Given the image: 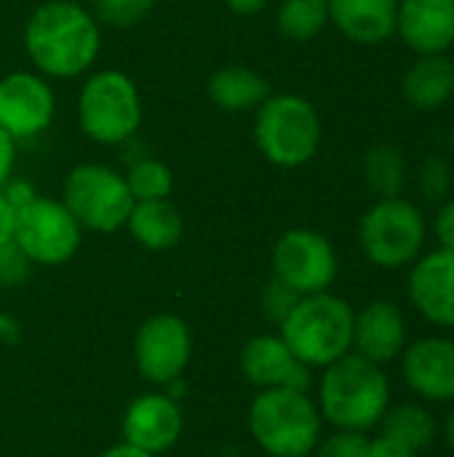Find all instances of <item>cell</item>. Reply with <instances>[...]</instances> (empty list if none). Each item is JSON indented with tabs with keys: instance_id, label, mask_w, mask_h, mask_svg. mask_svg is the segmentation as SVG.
<instances>
[{
	"instance_id": "9c48e42d",
	"label": "cell",
	"mask_w": 454,
	"mask_h": 457,
	"mask_svg": "<svg viewBox=\"0 0 454 457\" xmlns=\"http://www.w3.org/2000/svg\"><path fill=\"white\" fill-rule=\"evenodd\" d=\"M83 228L62 204V198L37 195L16 212L13 244L32 265H64L80 249Z\"/></svg>"
},
{
	"instance_id": "f1b7e54d",
	"label": "cell",
	"mask_w": 454,
	"mask_h": 457,
	"mask_svg": "<svg viewBox=\"0 0 454 457\" xmlns=\"http://www.w3.org/2000/svg\"><path fill=\"white\" fill-rule=\"evenodd\" d=\"M316 457H369V436L361 431H337L316 445Z\"/></svg>"
},
{
	"instance_id": "f35d334b",
	"label": "cell",
	"mask_w": 454,
	"mask_h": 457,
	"mask_svg": "<svg viewBox=\"0 0 454 457\" xmlns=\"http://www.w3.org/2000/svg\"><path fill=\"white\" fill-rule=\"evenodd\" d=\"M444 439H447V445L454 450V410L447 415V420H444Z\"/></svg>"
},
{
	"instance_id": "2e32d148",
	"label": "cell",
	"mask_w": 454,
	"mask_h": 457,
	"mask_svg": "<svg viewBox=\"0 0 454 457\" xmlns=\"http://www.w3.org/2000/svg\"><path fill=\"white\" fill-rule=\"evenodd\" d=\"M179 434H182V410L171 396L144 394L134 399L123 415V442L147 455L171 450Z\"/></svg>"
},
{
	"instance_id": "e575fe53",
	"label": "cell",
	"mask_w": 454,
	"mask_h": 457,
	"mask_svg": "<svg viewBox=\"0 0 454 457\" xmlns=\"http://www.w3.org/2000/svg\"><path fill=\"white\" fill-rule=\"evenodd\" d=\"M13 166H16V142L0 129V187L13 174Z\"/></svg>"
},
{
	"instance_id": "6da1fadb",
	"label": "cell",
	"mask_w": 454,
	"mask_h": 457,
	"mask_svg": "<svg viewBox=\"0 0 454 457\" xmlns=\"http://www.w3.org/2000/svg\"><path fill=\"white\" fill-rule=\"evenodd\" d=\"M21 43L35 72L70 80L94 67L102 51V24L78 0H45L24 21Z\"/></svg>"
},
{
	"instance_id": "5bb4252c",
	"label": "cell",
	"mask_w": 454,
	"mask_h": 457,
	"mask_svg": "<svg viewBox=\"0 0 454 457\" xmlns=\"http://www.w3.org/2000/svg\"><path fill=\"white\" fill-rule=\"evenodd\" d=\"M407 295L412 308L436 329H454V252H423L409 265Z\"/></svg>"
},
{
	"instance_id": "8d00e7d4",
	"label": "cell",
	"mask_w": 454,
	"mask_h": 457,
	"mask_svg": "<svg viewBox=\"0 0 454 457\" xmlns=\"http://www.w3.org/2000/svg\"><path fill=\"white\" fill-rule=\"evenodd\" d=\"M235 16H254L270 5V0H222Z\"/></svg>"
},
{
	"instance_id": "277c9868",
	"label": "cell",
	"mask_w": 454,
	"mask_h": 457,
	"mask_svg": "<svg viewBox=\"0 0 454 457\" xmlns=\"http://www.w3.org/2000/svg\"><path fill=\"white\" fill-rule=\"evenodd\" d=\"M324 139V123L316 104L300 94H270L254 110V145L276 169H300L310 163Z\"/></svg>"
},
{
	"instance_id": "ffe728a7",
	"label": "cell",
	"mask_w": 454,
	"mask_h": 457,
	"mask_svg": "<svg viewBox=\"0 0 454 457\" xmlns=\"http://www.w3.org/2000/svg\"><path fill=\"white\" fill-rule=\"evenodd\" d=\"M401 94L417 112L442 110L454 99V59L447 54L417 56L401 78Z\"/></svg>"
},
{
	"instance_id": "836d02e7",
	"label": "cell",
	"mask_w": 454,
	"mask_h": 457,
	"mask_svg": "<svg viewBox=\"0 0 454 457\" xmlns=\"http://www.w3.org/2000/svg\"><path fill=\"white\" fill-rule=\"evenodd\" d=\"M0 193L5 195V201L19 212L21 206H27L29 201H35L37 198V190L32 187V182H27V179H13V177H8V182L0 187Z\"/></svg>"
},
{
	"instance_id": "3957f363",
	"label": "cell",
	"mask_w": 454,
	"mask_h": 457,
	"mask_svg": "<svg viewBox=\"0 0 454 457\" xmlns=\"http://www.w3.org/2000/svg\"><path fill=\"white\" fill-rule=\"evenodd\" d=\"M356 311L332 292L300 297L286 313L281 340L310 370H324L353 351Z\"/></svg>"
},
{
	"instance_id": "cb8c5ba5",
	"label": "cell",
	"mask_w": 454,
	"mask_h": 457,
	"mask_svg": "<svg viewBox=\"0 0 454 457\" xmlns=\"http://www.w3.org/2000/svg\"><path fill=\"white\" fill-rule=\"evenodd\" d=\"M364 182L375 198H396L404 193L409 179V166L404 153L396 145L380 142L367 150L361 163Z\"/></svg>"
},
{
	"instance_id": "5b68a950",
	"label": "cell",
	"mask_w": 454,
	"mask_h": 457,
	"mask_svg": "<svg viewBox=\"0 0 454 457\" xmlns=\"http://www.w3.org/2000/svg\"><path fill=\"white\" fill-rule=\"evenodd\" d=\"M324 418L305 391L265 388L249 407L254 442L270 457H308L321 442Z\"/></svg>"
},
{
	"instance_id": "484cf974",
	"label": "cell",
	"mask_w": 454,
	"mask_h": 457,
	"mask_svg": "<svg viewBox=\"0 0 454 457\" xmlns=\"http://www.w3.org/2000/svg\"><path fill=\"white\" fill-rule=\"evenodd\" d=\"M126 185L134 195V201H163V198H171V190H174V171L147 155V153H136L134 158L128 155L126 158Z\"/></svg>"
},
{
	"instance_id": "d590c367",
	"label": "cell",
	"mask_w": 454,
	"mask_h": 457,
	"mask_svg": "<svg viewBox=\"0 0 454 457\" xmlns=\"http://www.w3.org/2000/svg\"><path fill=\"white\" fill-rule=\"evenodd\" d=\"M13 230H16V209L0 193V246L13 241Z\"/></svg>"
},
{
	"instance_id": "9a60e30c",
	"label": "cell",
	"mask_w": 454,
	"mask_h": 457,
	"mask_svg": "<svg viewBox=\"0 0 454 457\" xmlns=\"http://www.w3.org/2000/svg\"><path fill=\"white\" fill-rule=\"evenodd\" d=\"M241 372L244 378L265 388H292V391H310L313 378L310 367H305L289 345L281 340V335H257L252 337L241 351Z\"/></svg>"
},
{
	"instance_id": "d4e9b609",
	"label": "cell",
	"mask_w": 454,
	"mask_h": 457,
	"mask_svg": "<svg viewBox=\"0 0 454 457\" xmlns=\"http://www.w3.org/2000/svg\"><path fill=\"white\" fill-rule=\"evenodd\" d=\"M276 27L286 40L308 43L329 27V0H281Z\"/></svg>"
},
{
	"instance_id": "1f68e13d",
	"label": "cell",
	"mask_w": 454,
	"mask_h": 457,
	"mask_svg": "<svg viewBox=\"0 0 454 457\" xmlns=\"http://www.w3.org/2000/svg\"><path fill=\"white\" fill-rule=\"evenodd\" d=\"M436 241L442 249H452L454 252V195L444 198L439 204V212L433 217V225H431Z\"/></svg>"
},
{
	"instance_id": "e0dca14e",
	"label": "cell",
	"mask_w": 454,
	"mask_h": 457,
	"mask_svg": "<svg viewBox=\"0 0 454 457\" xmlns=\"http://www.w3.org/2000/svg\"><path fill=\"white\" fill-rule=\"evenodd\" d=\"M409 343V329L401 308L391 300H372L367 303L353 321V353L375 361L388 364L396 361Z\"/></svg>"
},
{
	"instance_id": "4fadbf2b",
	"label": "cell",
	"mask_w": 454,
	"mask_h": 457,
	"mask_svg": "<svg viewBox=\"0 0 454 457\" xmlns=\"http://www.w3.org/2000/svg\"><path fill=\"white\" fill-rule=\"evenodd\" d=\"M399 359L401 378L420 402H454V337L425 335L415 343H407Z\"/></svg>"
},
{
	"instance_id": "7402d4cb",
	"label": "cell",
	"mask_w": 454,
	"mask_h": 457,
	"mask_svg": "<svg viewBox=\"0 0 454 457\" xmlns=\"http://www.w3.org/2000/svg\"><path fill=\"white\" fill-rule=\"evenodd\" d=\"M131 238L147 252H169L182 241V214L179 209L163 201H134V209L126 220Z\"/></svg>"
},
{
	"instance_id": "30bf717a",
	"label": "cell",
	"mask_w": 454,
	"mask_h": 457,
	"mask_svg": "<svg viewBox=\"0 0 454 457\" xmlns=\"http://www.w3.org/2000/svg\"><path fill=\"white\" fill-rule=\"evenodd\" d=\"M273 278L294 289L300 297L329 292L337 278L340 260L332 241L313 228H292L273 246Z\"/></svg>"
},
{
	"instance_id": "d6986e66",
	"label": "cell",
	"mask_w": 454,
	"mask_h": 457,
	"mask_svg": "<svg viewBox=\"0 0 454 457\" xmlns=\"http://www.w3.org/2000/svg\"><path fill=\"white\" fill-rule=\"evenodd\" d=\"M399 0H329V24L356 46H383L396 35Z\"/></svg>"
},
{
	"instance_id": "4316f807",
	"label": "cell",
	"mask_w": 454,
	"mask_h": 457,
	"mask_svg": "<svg viewBox=\"0 0 454 457\" xmlns=\"http://www.w3.org/2000/svg\"><path fill=\"white\" fill-rule=\"evenodd\" d=\"M155 8V0H94L91 13L99 24L115 29H131L142 24Z\"/></svg>"
},
{
	"instance_id": "52a82bcc",
	"label": "cell",
	"mask_w": 454,
	"mask_h": 457,
	"mask_svg": "<svg viewBox=\"0 0 454 457\" xmlns=\"http://www.w3.org/2000/svg\"><path fill=\"white\" fill-rule=\"evenodd\" d=\"M364 257L383 270L409 268L428 244V222L420 206L404 195L375 198L359 222Z\"/></svg>"
},
{
	"instance_id": "7c38bea8",
	"label": "cell",
	"mask_w": 454,
	"mask_h": 457,
	"mask_svg": "<svg viewBox=\"0 0 454 457\" xmlns=\"http://www.w3.org/2000/svg\"><path fill=\"white\" fill-rule=\"evenodd\" d=\"M193 353V337L187 324L174 313H158L147 319L134 340L136 370L150 383H174Z\"/></svg>"
},
{
	"instance_id": "74e56055",
	"label": "cell",
	"mask_w": 454,
	"mask_h": 457,
	"mask_svg": "<svg viewBox=\"0 0 454 457\" xmlns=\"http://www.w3.org/2000/svg\"><path fill=\"white\" fill-rule=\"evenodd\" d=\"M99 457H155V455H147V453H142V450H136V447H131V445H118V447H110L107 453H102Z\"/></svg>"
},
{
	"instance_id": "8992f818",
	"label": "cell",
	"mask_w": 454,
	"mask_h": 457,
	"mask_svg": "<svg viewBox=\"0 0 454 457\" xmlns=\"http://www.w3.org/2000/svg\"><path fill=\"white\" fill-rule=\"evenodd\" d=\"M75 107L80 131L96 145H128L142 126V96L123 70L91 72L78 91Z\"/></svg>"
},
{
	"instance_id": "ba28073f",
	"label": "cell",
	"mask_w": 454,
	"mask_h": 457,
	"mask_svg": "<svg viewBox=\"0 0 454 457\" xmlns=\"http://www.w3.org/2000/svg\"><path fill=\"white\" fill-rule=\"evenodd\" d=\"M62 204L70 209L83 230L115 233L126 228V220L134 209V195L126 185L123 171H115L107 163L88 161L67 171Z\"/></svg>"
},
{
	"instance_id": "7a4b0ae2",
	"label": "cell",
	"mask_w": 454,
	"mask_h": 457,
	"mask_svg": "<svg viewBox=\"0 0 454 457\" xmlns=\"http://www.w3.org/2000/svg\"><path fill=\"white\" fill-rule=\"evenodd\" d=\"M391 407V380L380 364L348 353L324 367L318 383V412L337 431H372Z\"/></svg>"
},
{
	"instance_id": "44dd1931",
	"label": "cell",
	"mask_w": 454,
	"mask_h": 457,
	"mask_svg": "<svg viewBox=\"0 0 454 457\" xmlns=\"http://www.w3.org/2000/svg\"><path fill=\"white\" fill-rule=\"evenodd\" d=\"M206 91L222 112H252L270 96V83L252 67L225 64L209 78Z\"/></svg>"
},
{
	"instance_id": "603a6c76",
	"label": "cell",
	"mask_w": 454,
	"mask_h": 457,
	"mask_svg": "<svg viewBox=\"0 0 454 457\" xmlns=\"http://www.w3.org/2000/svg\"><path fill=\"white\" fill-rule=\"evenodd\" d=\"M377 428L383 434L399 439L417 455L425 453L436 442V434H439V423L423 402H404L396 407L391 404Z\"/></svg>"
},
{
	"instance_id": "8fae6325",
	"label": "cell",
	"mask_w": 454,
	"mask_h": 457,
	"mask_svg": "<svg viewBox=\"0 0 454 457\" xmlns=\"http://www.w3.org/2000/svg\"><path fill=\"white\" fill-rule=\"evenodd\" d=\"M56 115V96L35 70H16L0 78V129L13 139H32L43 134Z\"/></svg>"
},
{
	"instance_id": "ac0fdd59",
	"label": "cell",
	"mask_w": 454,
	"mask_h": 457,
	"mask_svg": "<svg viewBox=\"0 0 454 457\" xmlns=\"http://www.w3.org/2000/svg\"><path fill=\"white\" fill-rule=\"evenodd\" d=\"M396 35L423 54H447L454 46V0H399Z\"/></svg>"
},
{
	"instance_id": "d6a6232c",
	"label": "cell",
	"mask_w": 454,
	"mask_h": 457,
	"mask_svg": "<svg viewBox=\"0 0 454 457\" xmlns=\"http://www.w3.org/2000/svg\"><path fill=\"white\" fill-rule=\"evenodd\" d=\"M369 457H417V453L401 445L399 439L377 431V436H369Z\"/></svg>"
},
{
	"instance_id": "f546056e",
	"label": "cell",
	"mask_w": 454,
	"mask_h": 457,
	"mask_svg": "<svg viewBox=\"0 0 454 457\" xmlns=\"http://www.w3.org/2000/svg\"><path fill=\"white\" fill-rule=\"evenodd\" d=\"M29 265L32 262L13 241L3 244L0 246V287H19L29 276Z\"/></svg>"
},
{
	"instance_id": "83f0119b",
	"label": "cell",
	"mask_w": 454,
	"mask_h": 457,
	"mask_svg": "<svg viewBox=\"0 0 454 457\" xmlns=\"http://www.w3.org/2000/svg\"><path fill=\"white\" fill-rule=\"evenodd\" d=\"M417 190L431 204H442L452 195V166L444 155L423 158L417 169Z\"/></svg>"
},
{
	"instance_id": "4dcf8cb0",
	"label": "cell",
	"mask_w": 454,
	"mask_h": 457,
	"mask_svg": "<svg viewBox=\"0 0 454 457\" xmlns=\"http://www.w3.org/2000/svg\"><path fill=\"white\" fill-rule=\"evenodd\" d=\"M297 300H300V295H297L294 289H289L286 284H281L278 278H273V281L265 287V292H262L265 313H268L276 324H281V321L286 319V313L294 308Z\"/></svg>"
}]
</instances>
